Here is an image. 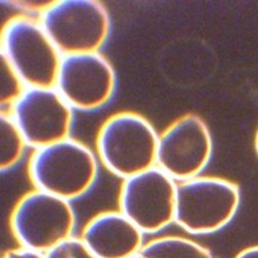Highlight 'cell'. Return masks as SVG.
Masks as SVG:
<instances>
[{
    "label": "cell",
    "instance_id": "obj_1",
    "mask_svg": "<svg viewBox=\"0 0 258 258\" xmlns=\"http://www.w3.org/2000/svg\"><path fill=\"white\" fill-rule=\"evenodd\" d=\"M159 133L140 113L109 116L97 133V155L105 168L128 179L157 165Z\"/></svg>",
    "mask_w": 258,
    "mask_h": 258
},
{
    "label": "cell",
    "instance_id": "obj_2",
    "mask_svg": "<svg viewBox=\"0 0 258 258\" xmlns=\"http://www.w3.org/2000/svg\"><path fill=\"white\" fill-rule=\"evenodd\" d=\"M97 175L96 153L72 137L34 149L28 163V176L36 189L69 202L88 192Z\"/></svg>",
    "mask_w": 258,
    "mask_h": 258
},
{
    "label": "cell",
    "instance_id": "obj_3",
    "mask_svg": "<svg viewBox=\"0 0 258 258\" xmlns=\"http://www.w3.org/2000/svg\"><path fill=\"white\" fill-rule=\"evenodd\" d=\"M39 22L62 55L98 52L110 32L108 8L97 0L44 4Z\"/></svg>",
    "mask_w": 258,
    "mask_h": 258
},
{
    "label": "cell",
    "instance_id": "obj_4",
    "mask_svg": "<svg viewBox=\"0 0 258 258\" xmlns=\"http://www.w3.org/2000/svg\"><path fill=\"white\" fill-rule=\"evenodd\" d=\"M2 55L28 88H55L63 55L39 20L27 15L8 19L2 30Z\"/></svg>",
    "mask_w": 258,
    "mask_h": 258
},
{
    "label": "cell",
    "instance_id": "obj_5",
    "mask_svg": "<svg viewBox=\"0 0 258 258\" xmlns=\"http://www.w3.org/2000/svg\"><path fill=\"white\" fill-rule=\"evenodd\" d=\"M241 192L225 177L199 175L177 183L175 223L192 235L223 229L237 214Z\"/></svg>",
    "mask_w": 258,
    "mask_h": 258
},
{
    "label": "cell",
    "instance_id": "obj_6",
    "mask_svg": "<svg viewBox=\"0 0 258 258\" xmlns=\"http://www.w3.org/2000/svg\"><path fill=\"white\" fill-rule=\"evenodd\" d=\"M76 213L72 203L34 189L20 198L11 213V230L19 245L46 254L73 237Z\"/></svg>",
    "mask_w": 258,
    "mask_h": 258
},
{
    "label": "cell",
    "instance_id": "obj_7",
    "mask_svg": "<svg viewBox=\"0 0 258 258\" xmlns=\"http://www.w3.org/2000/svg\"><path fill=\"white\" fill-rule=\"evenodd\" d=\"M177 181L159 167L124 179L118 207L144 234H156L175 222Z\"/></svg>",
    "mask_w": 258,
    "mask_h": 258
},
{
    "label": "cell",
    "instance_id": "obj_8",
    "mask_svg": "<svg viewBox=\"0 0 258 258\" xmlns=\"http://www.w3.org/2000/svg\"><path fill=\"white\" fill-rule=\"evenodd\" d=\"M209 125L197 113L172 121L159 136L157 167L177 183L199 176L213 156Z\"/></svg>",
    "mask_w": 258,
    "mask_h": 258
},
{
    "label": "cell",
    "instance_id": "obj_9",
    "mask_svg": "<svg viewBox=\"0 0 258 258\" xmlns=\"http://www.w3.org/2000/svg\"><path fill=\"white\" fill-rule=\"evenodd\" d=\"M10 113L34 149L70 137L73 108L55 88H27Z\"/></svg>",
    "mask_w": 258,
    "mask_h": 258
},
{
    "label": "cell",
    "instance_id": "obj_10",
    "mask_svg": "<svg viewBox=\"0 0 258 258\" xmlns=\"http://www.w3.org/2000/svg\"><path fill=\"white\" fill-rule=\"evenodd\" d=\"M116 72L98 52L63 55L55 89L73 109L94 110L110 101L116 90Z\"/></svg>",
    "mask_w": 258,
    "mask_h": 258
},
{
    "label": "cell",
    "instance_id": "obj_11",
    "mask_svg": "<svg viewBox=\"0 0 258 258\" xmlns=\"http://www.w3.org/2000/svg\"><path fill=\"white\" fill-rule=\"evenodd\" d=\"M81 239L97 258H129L144 246V233L120 210L96 214Z\"/></svg>",
    "mask_w": 258,
    "mask_h": 258
},
{
    "label": "cell",
    "instance_id": "obj_12",
    "mask_svg": "<svg viewBox=\"0 0 258 258\" xmlns=\"http://www.w3.org/2000/svg\"><path fill=\"white\" fill-rule=\"evenodd\" d=\"M147 258H214L206 246L179 235H165L144 243L140 251Z\"/></svg>",
    "mask_w": 258,
    "mask_h": 258
},
{
    "label": "cell",
    "instance_id": "obj_13",
    "mask_svg": "<svg viewBox=\"0 0 258 258\" xmlns=\"http://www.w3.org/2000/svg\"><path fill=\"white\" fill-rule=\"evenodd\" d=\"M27 141L10 112L0 113V168H14L23 157Z\"/></svg>",
    "mask_w": 258,
    "mask_h": 258
},
{
    "label": "cell",
    "instance_id": "obj_14",
    "mask_svg": "<svg viewBox=\"0 0 258 258\" xmlns=\"http://www.w3.org/2000/svg\"><path fill=\"white\" fill-rule=\"evenodd\" d=\"M0 74H2V90H0V102L2 106H10L15 104L19 100V97L26 92L28 88L24 84V81L12 68L6 56L2 55V63H0Z\"/></svg>",
    "mask_w": 258,
    "mask_h": 258
},
{
    "label": "cell",
    "instance_id": "obj_15",
    "mask_svg": "<svg viewBox=\"0 0 258 258\" xmlns=\"http://www.w3.org/2000/svg\"><path fill=\"white\" fill-rule=\"evenodd\" d=\"M44 255L46 258H97L88 246L85 245V242L81 238L76 237L62 242Z\"/></svg>",
    "mask_w": 258,
    "mask_h": 258
},
{
    "label": "cell",
    "instance_id": "obj_16",
    "mask_svg": "<svg viewBox=\"0 0 258 258\" xmlns=\"http://www.w3.org/2000/svg\"><path fill=\"white\" fill-rule=\"evenodd\" d=\"M3 258H46V255L26 247H19V249L8 250L7 253H4Z\"/></svg>",
    "mask_w": 258,
    "mask_h": 258
},
{
    "label": "cell",
    "instance_id": "obj_17",
    "mask_svg": "<svg viewBox=\"0 0 258 258\" xmlns=\"http://www.w3.org/2000/svg\"><path fill=\"white\" fill-rule=\"evenodd\" d=\"M234 258H258V245L249 246V247L241 250Z\"/></svg>",
    "mask_w": 258,
    "mask_h": 258
},
{
    "label": "cell",
    "instance_id": "obj_18",
    "mask_svg": "<svg viewBox=\"0 0 258 258\" xmlns=\"http://www.w3.org/2000/svg\"><path fill=\"white\" fill-rule=\"evenodd\" d=\"M254 144H255V151H257V155H258V129H257V133H255V140H254Z\"/></svg>",
    "mask_w": 258,
    "mask_h": 258
},
{
    "label": "cell",
    "instance_id": "obj_19",
    "mask_svg": "<svg viewBox=\"0 0 258 258\" xmlns=\"http://www.w3.org/2000/svg\"><path fill=\"white\" fill-rule=\"evenodd\" d=\"M129 258H147V257H144L143 254L139 253V254H136V255H132V257H129Z\"/></svg>",
    "mask_w": 258,
    "mask_h": 258
}]
</instances>
